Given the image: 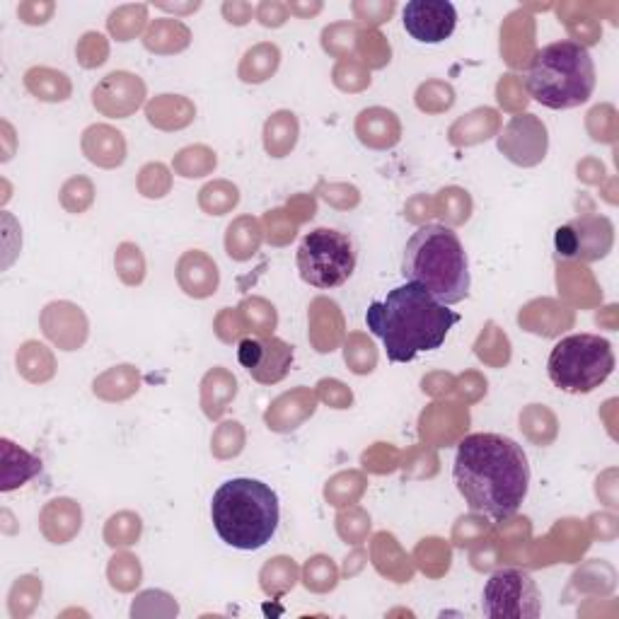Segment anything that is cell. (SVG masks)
Segmentation results:
<instances>
[{
  "label": "cell",
  "mask_w": 619,
  "mask_h": 619,
  "mask_svg": "<svg viewBox=\"0 0 619 619\" xmlns=\"http://www.w3.org/2000/svg\"><path fill=\"white\" fill-rule=\"evenodd\" d=\"M453 477L472 513L508 520L516 516L528 496V455L513 438L472 433L457 445Z\"/></svg>",
  "instance_id": "6da1fadb"
},
{
  "label": "cell",
  "mask_w": 619,
  "mask_h": 619,
  "mask_svg": "<svg viewBox=\"0 0 619 619\" xmlns=\"http://www.w3.org/2000/svg\"><path fill=\"white\" fill-rule=\"evenodd\" d=\"M460 312L438 303L416 283L392 288L385 300L370 303L366 325L383 339L387 361L409 363L424 351L441 349Z\"/></svg>",
  "instance_id": "7a4b0ae2"
},
{
  "label": "cell",
  "mask_w": 619,
  "mask_h": 619,
  "mask_svg": "<svg viewBox=\"0 0 619 619\" xmlns=\"http://www.w3.org/2000/svg\"><path fill=\"white\" fill-rule=\"evenodd\" d=\"M402 276L443 305L462 303L472 288L467 252L448 225H421L409 237L402 257Z\"/></svg>",
  "instance_id": "3957f363"
},
{
  "label": "cell",
  "mask_w": 619,
  "mask_h": 619,
  "mask_svg": "<svg viewBox=\"0 0 619 619\" xmlns=\"http://www.w3.org/2000/svg\"><path fill=\"white\" fill-rule=\"evenodd\" d=\"M211 520L225 545L257 552L271 542L279 528V496L259 479H228L213 494Z\"/></svg>",
  "instance_id": "277c9868"
},
{
  "label": "cell",
  "mask_w": 619,
  "mask_h": 619,
  "mask_svg": "<svg viewBox=\"0 0 619 619\" xmlns=\"http://www.w3.org/2000/svg\"><path fill=\"white\" fill-rule=\"evenodd\" d=\"M595 63L588 49L578 42H554L532 56L525 88L530 97L547 109H574L593 97Z\"/></svg>",
  "instance_id": "5b68a950"
},
{
  "label": "cell",
  "mask_w": 619,
  "mask_h": 619,
  "mask_svg": "<svg viewBox=\"0 0 619 619\" xmlns=\"http://www.w3.org/2000/svg\"><path fill=\"white\" fill-rule=\"evenodd\" d=\"M615 370L612 344L598 334H571L552 349L547 373L554 387L569 395H588L598 390Z\"/></svg>",
  "instance_id": "8992f818"
},
{
  "label": "cell",
  "mask_w": 619,
  "mask_h": 619,
  "mask_svg": "<svg viewBox=\"0 0 619 619\" xmlns=\"http://www.w3.org/2000/svg\"><path fill=\"white\" fill-rule=\"evenodd\" d=\"M300 279L310 286L339 288L354 276L356 271V247L349 235L334 228H315L300 240L298 254Z\"/></svg>",
  "instance_id": "52a82bcc"
},
{
  "label": "cell",
  "mask_w": 619,
  "mask_h": 619,
  "mask_svg": "<svg viewBox=\"0 0 619 619\" xmlns=\"http://www.w3.org/2000/svg\"><path fill=\"white\" fill-rule=\"evenodd\" d=\"M482 610L491 619H535L542 612V598L528 571L501 569L489 578L482 595Z\"/></svg>",
  "instance_id": "ba28073f"
},
{
  "label": "cell",
  "mask_w": 619,
  "mask_h": 619,
  "mask_svg": "<svg viewBox=\"0 0 619 619\" xmlns=\"http://www.w3.org/2000/svg\"><path fill=\"white\" fill-rule=\"evenodd\" d=\"M612 240H615V228L605 216H581L561 225L554 235L559 257L578 259V262H598L607 257Z\"/></svg>",
  "instance_id": "9c48e42d"
},
{
  "label": "cell",
  "mask_w": 619,
  "mask_h": 619,
  "mask_svg": "<svg viewBox=\"0 0 619 619\" xmlns=\"http://www.w3.org/2000/svg\"><path fill=\"white\" fill-rule=\"evenodd\" d=\"M237 361L257 383L276 385L291 370L293 346L276 337H245L237 346Z\"/></svg>",
  "instance_id": "30bf717a"
},
{
  "label": "cell",
  "mask_w": 619,
  "mask_h": 619,
  "mask_svg": "<svg viewBox=\"0 0 619 619\" xmlns=\"http://www.w3.org/2000/svg\"><path fill=\"white\" fill-rule=\"evenodd\" d=\"M547 126L535 114H516L499 136V150L513 165L535 167L545 160Z\"/></svg>",
  "instance_id": "8fae6325"
},
{
  "label": "cell",
  "mask_w": 619,
  "mask_h": 619,
  "mask_svg": "<svg viewBox=\"0 0 619 619\" xmlns=\"http://www.w3.org/2000/svg\"><path fill=\"white\" fill-rule=\"evenodd\" d=\"M402 25L421 44H441L453 37L457 10L448 0H412L404 5Z\"/></svg>",
  "instance_id": "7c38bea8"
},
{
  "label": "cell",
  "mask_w": 619,
  "mask_h": 619,
  "mask_svg": "<svg viewBox=\"0 0 619 619\" xmlns=\"http://www.w3.org/2000/svg\"><path fill=\"white\" fill-rule=\"evenodd\" d=\"M146 100V83L138 75L114 71L92 90V104L104 117L129 119Z\"/></svg>",
  "instance_id": "4fadbf2b"
},
{
  "label": "cell",
  "mask_w": 619,
  "mask_h": 619,
  "mask_svg": "<svg viewBox=\"0 0 619 619\" xmlns=\"http://www.w3.org/2000/svg\"><path fill=\"white\" fill-rule=\"evenodd\" d=\"M44 334L63 351H75L88 339V320L73 303H51L42 312Z\"/></svg>",
  "instance_id": "5bb4252c"
},
{
  "label": "cell",
  "mask_w": 619,
  "mask_h": 619,
  "mask_svg": "<svg viewBox=\"0 0 619 619\" xmlns=\"http://www.w3.org/2000/svg\"><path fill=\"white\" fill-rule=\"evenodd\" d=\"M356 136L366 148L390 150L402 138V124H399L397 114L392 109L370 107L358 114Z\"/></svg>",
  "instance_id": "9a60e30c"
},
{
  "label": "cell",
  "mask_w": 619,
  "mask_h": 619,
  "mask_svg": "<svg viewBox=\"0 0 619 619\" xmlns=\"http://www.w3.org/2000/svg\"><path fill=\"white\" fill-rule=\"evenodd\" d=\"M83 153L92 165L114 170L126 160L124 133L109 124H95L83 133Z\"/></svg>",
  "instance_id": "2e32d148"
},
{
  "label": "cell",
  "mask_w": 619,
  "mask_h": 619,
  "mask_svg": "<svg viewBox=\"0 0 619 619\" xmlns=\"http://www.w3.org/2000/svg\"><path fill=\"white\" fill-rule=\"evenodd\" d=\"M177 279L187 295H192V298H208V295L218 291L221 274H218V266L211 257H206V254L199 250H192L179 259Z\"/></svg>",
  "instance_id": "e0dca14e"
},
{
  "label": "cell",
  "mask_w": 619,
  "mask_h": 619,
  "mask_svg": "<svg viewBox=\"0 0 619 619\" xmlns=\"http://www.w3.org/2000/svg\"><path fill=\"white\" fill-rule=\"evenodd\" d=\"M310 399H317L315 392L305 390V387H298V390L281 395L274 404H271L269 412L264 414L266 426H269L271 431H276V433L295 431V428L303 424V421L308 419V416L315 414L317 404H308V407H300V404L310 402Z\"/></svg>",
  "instance_id": "ac0fdd59"
},
{
  "label": "cell",
  "mask_w": 619,
  "mask_h": 619,
  "mask_svg": "<svg viewBox=\"0 0 619 619\" xmlns=\"http://www.w3.org/2000/svg\"><path fill=\"white\" fill-rule=\"evenodd\" d=\"M39 523H42L46 540H51L54 545H66V542H71L80 532L83 511H80L78 503L71 499H56L44 508Z\"/></svg>",
  "instance_id": "d6986e66"
},
{
  "label": "cell",
  "mask_w": 619,
  "mask_h": 619,
  "mask_svg": "<svg viewBox=\"0 0 619 619\" xmlns=\"http://www.w3.org/2000/svg\"><path fill=\"white\" fill-rule=\"evenodd\" d=\"M189 44H192V30L177 17H158L143 34V46L158 56L182 54Z\"/></svg>",
  "instance_id": "ffe728a7"
},
{
  "label": "cell",
  "mask_w": 619,
  "mask_h": 619,
  "mask_svg": "<svg viewBox=\"0 0 619 619\" xmlns=\"http://www.w3.org/2000/svg\"><path fill=\"white\" fill-rule=\"evenodd\" d=\"M148 124L160 131L187 129L196 117V107L182 95H160L153 97L146 107Z\"/></svg>",
  "instance_id": "44dd1931"
},
{
  "label": "cell",
  "mask_w": 619,
  "mask_h": 619,
  "mask_svg": "<svg viewBox=\"0 0 619 619\" xmlns=\"http://www.w3.org/2000/svg\"><path fill=\"white\" fill-rule=\"evenodd\" d=\"M499 131V112L489 107H479L474 112L457 119L450 129L453 146H474V143L489 141Z\"/></svg>",
  "instance_id": "7402d4cb"
},
{
  "label": "cell",
  "mask_w": 619,
  "mask_h": 619,
  "mask_svg": "<svg viewBox=\"0 0 619 619\" xmlns=\"http://www.w3.org/2000/svg\"><path fill=\"white\" fill-rule=\"evenodd\" d=\"M0 445H3V484H0V491L8 494V491L30 482L34 474L42 472V460L39 457L17 448L8 438H3Z\"/></svg>",
  "instance_id": "603a6c76"
},
{
  "label": "cell",
  "mask_w": 619,
  "mask_h": 619,
  "mask_svg": "<svg viewBox=\"0 0 619 619\" xmlns=\"http://www.w3.org/2000/svg\"><path fill=\"white\" fill-rule=\"evenodd\" d=\"M25 88L32 97H37L39 102H66L71 97L73 85L63 71L46 66H34L25 73Z\"/></svg>",
  "instance_id": "cb8c5ba5"
},
{
  "label": "cell",
  "mask_w": 619,
  "mask_h": 619,
  "mask_svg": "<svg viewBox=\"0 0 619 619\" xmlns=\"http://www.w3.org/2000/svg\"><path fill=\"white\" fill-rule=\"evenodd\" d=\"M237 395V380L225 368H213L201 383V404L208 419H221Z\"/></svg>",
  "instance_id": "d4e9b609"
},
{
  "label": "cell",
  "mask_w": 619,
  "mask_h": 619,
  "mask_svg": "<svg viewBox=\"0 0 619 619\" xmlns=\"http://www.w3.org/2000/svg\"><path fill=\"white\" fill-rule=\"evenodd\" d=\"M298 119L293 112H276L271 114L264 124V148L271 158H286L298 143Z\"/></svg>",
  "instance_id": "484cf974"
},
{
  "label": "cell",
  "mask_w": 619,
  "mask_h": 619,
  "mask_svg": "<svg viewBox=\"0 0 619 619\" xmlns=\"http://www.w3.org/2000/svg\"><path fill=\"white\" fill-rule=\"evenodd\" d=\"M259 245H262V228L254 218L245 216L237 218L235 223H230L228 235H225V250H228V257L235 259V262H247L257 254Z\"/></svg>",
  "instance_id": "4316f807"
},
{
  "label": "cell",
  "mask_w": 619,
  "mask_h": 619,
  "mask_svg": "<svg viewBox=\"0 0 619 619\" xmlns=\"http://www.w3.org/2000/svg\"><path fill=\"white\" fill-rule=\"evenodd\" d=\"M281 66V51L276 44H257L245 54L240 63V78L245 83H266Z\"/></svg>",
  "instance_id": "83f0119b"
},
{
  "label": "cell",
  "mask_w": 619,
  "mask_h": 619,
  "mask_svg": "<svg viewBox=\"0 0 619 619\" xmlns=\"http://www.w3.org/2000/svg\"><path fill=\"white\" fill-rule=\"evenodd\" d=\"M259 581H262V590L266 595L281 598L288 590H293L295 581H298V566L291 557H274L264 564Z\"/></svg>",
  "instance_id": "f1b7e54d"
},
{
  "label": "cell",
  "mask_w": 619,
  "mask_h": 619,
  "mask_svg": "<svg viewBox=\"0 0 619 619\" xmlns=\"http://www.w3.org/2000/svg\"><path fill=\"white\" fill-rule=\"evenodd\" d=\"M133 392H138V373L131 366H117L95 380V395L107 402H119Z\"/></svg>",
  "instance_id": "f546056e"
},
{
  "label": "cell",
  "mask_w": 619,
  "mask_h": 619,
  "mask_svg": "<svg viewBox=\"0 0 619 619\" xmlns=\"http://www.w3.org/2000/svg\"><path fill=\"white\" fill-rule=\"evenodd\" d=\"M17 370L30 383H46L54 375V358L46 351V346L37 344V341H27L17 354Z\"/></svg>",
  "instance_id": "4dcf8cb0"
},
{
  "label": "cell",
  "mask_w": 619,
  "mask_h": 619,
  "mask_svg": "<svg viewBox=\"0 0 619 619\" xmlns=\"http://www.w3.org/2000/svg\"><path fill=\"white\" fill-rule=\"evenodd\" d=\"M148 22V5H121L109 15L107 27L117 42H131L143 32Z\"/></svg>",
  "instance_id": "1f68e13d"
},
{
  "label": "cell",
  "mask_w": 619,
  "mask_h": 619,
  "mask_svg": "<svg viewBox=\"0 0 619 619\" xmlns=\"http://www.w3.org/2000/svg\"><path fill=\"white\" fill-rule=\"evenodd\" d=\"M433 213L441 216L445 223L462 225L472 213L470 194H467L465 189H457V187L443 189V192H438V199L433 201Z\"/></svg>",
  "instance_id": "d6a6232c"
},
{
  "label": "cell",
  "mask_w": 619,
  "mask_h": 619,
  "mask_svg": "<svg viewBox=\"0 0 619 619\" xmlns=\"http://www.w3.org/2000/svg\"><path fill=\"white\" fill-rule=\"evenodd\" d=\"M303 583L312 593H329V590L337 588L339 583L337 564L325 557V554H317V557L308 559V564H305L303 569Z\"/></svg>",
  "instance_id": "836d02e7"
},
{
  "label": "cell",
  "mask_w": 619,
  "mask_h": 619,
  "mask_svg": "<svg viewBox=\"0 0 619 619\" xmlns=\"http://www.w3.org/2000/svg\"><path fill=\"white\" fill-rule=\"evenodd\" d=\"M237 201H240V192L230 182H211L199 194V204L208 216H225L233 211Z\"/></svg>",
  "instance_id": "e575fe53"
},
{
  "label": "cell",
  "mask_w": 619,
  "mask_h": 619,
  "mask_svg": "<svg viewBox=\"0 0 619 619\" xmlns=\"http://www.w3.org/2000/svg\"><path fill=\"white\" fill-rule=\"evenodd\" d=\"M363 489H366V479H363V474L341 472L332 479V482H327L325 499L337 508L354 506V503L358 501V496L363 494Z\"/></svg>",
  "instance_id": "d590c367"
},
{
  "label": "cell",
  "mask_w": 619,
  "mask_h": 619,
  "mask_svg": "<svg viewBox=\"0 0 619 619\" xmlns=\"http://www.w3.org/2000/svg\"><path fill=\"white\" fill-rule=\"evenodd\" d=\"M216 153L206 146H192L179 150V155L175 158V170L182 177L196 179V177H206L208 172L216 170Z\"/></svg>",
  "instance_id": "8d00e7d4"
},
{
  "label": "cell",
  "mask_w": 619,
  "mask_h": 619,
  "mask_svg": "<svg viewBox=\"0 0 619 619\" xmlns=\"http://www.w3.org/2000/svg\"><path fill=\"white\" fill-rule=\"evenodd\" d=\"M237 310H240L245 325L252 327V332H257L259 337H271V332L276 329L274 305H269L262 298H247L242 300V305Z\"/></svg>",
  "instance_id": "74e56055"
},
{
  "label": "cell",
  "mask_w": 619,
  "mask_h": 619,
  "mask_svg": "<svg viewBox=\"0 0 619 619\" xmlns=\"http://www.w3.org/2000/svg\"><path fill=\"white\" fill-rule=\"evenodd\" d=\"M114 266H117L119 279L126 283V286H141L143 279H146V259H143L141 250L131 242H124V245L117 247V257H114Z\"/></svg>",
  "instance_id": "f35d334b"
},
{
  "label": "cell",
  "mask_w": 619,
  "mask_h": 619,
  "mask_svg": "<svg viewBox=\"0 0 619 619\" xmlns=\"http://www.w3.org/2000/svg\"><path fill=\"white\" fill-rule=\"evenodd\" d=\"M109 583H112V588L121 590V593H129V590L138 588V583H141V564H138V559L133 557V554L121 552L109 561V569H107Z\"/></svg>",
  "instance_id": "ab89813d"
},
{
  "label": "cell",
  "mask_w": 619,
  "mask_h": 619,
  "mask_svg": "<svg viewBox=\"0 0 619 619\" xmlns=\"http://www.w3.org/2000/svg\"><path fill=\"white\" fill-rule=\"evenodd\" d=\"M143 523L141 518L133 516V513H119V516L109 518L107 528H104V540L109 547H129L141 537Z\"/></svg>",
  "instance_id": "60d3db41"
},
{
  "label": "cell",
  "mask_w": 619,
  "mask_h": 619,
  "mask_svg": "<svg viewBox=\"0 0 619 619\" xmlns=\"http://www.w3.org/2000/svg\"><path fill=\"white\" fill-rule=\"evenodd\" d=\"M358 44V27L354 22H339V25L325 27L322 32V46H325L327 54L337 56V59H346L349 54H354Z\"/></svg>",
  "instance_id": "b9f144b4"
},
{
  "label": "cell",
  "mask_w": 619,
  "mask_h": 619,
  "mask_svg": "<svg viewBox=\"0 0 619 619\" xmlns=\"http://www.w3.org/2000/svg\"><path fill=\"white\" fill-rule=\"evenodd\" d=\"M344 358L356 375H366L375 370V363H378V351H375L373 341L363 337V334H351V339L346 341Z\"/></svg>",
  "instance_id": "7bdbcfd3"
},
{
  "label": "cell",
  "mask_w": 619,
  "mask_h": 619,
  "mask_svg": "<svg viewBox=\"0 0 619 619\" xmlns=\"http://www.w3.org/2000/svg\"><path fill=\"white\" fill-rule=\"evenodd\" d=\"M92 199H95V187L88 177H73L63 184L61 206L68 213H83L92 206Z\"/></svg>",
  "instance_id": "ee69618b"
},
{
  "label": "cell",
  "mask_w": 619,
  "mask_h": 619,
  "mask_svg": "<svg viewBox=\"0 0 619 619\" xmlns=\"http://www.w3.org/2000/svg\"><path fill=\"white\" fill-rule=\"evenodd\" d=\"M170 170L163 163H150L138 175V189L146 199H163L170 192Z\"/></svg>",
  "instance_id": "f6af8a7d"
},
{
  "label": "cell",
  "mask_w": 619,
  "mask_h": 619,
  "mask_svg": "<svg viewBox=\"0 0 619 619\" xmlns=\"http://www.w3.org/2000/svg\"><path fill=\"white\" fill-rule=\"evenodd\" d=\"M75 54H78V61L83 68H97L107 61L109 44L100 32H88L83 34V39L75 46Z\"/></svg>",
  "instance_id": "bcb514c9"
},
{
  "label": "cell",
  "mask_w": 619,
  "mask_h": 619,
  "mask_svg": "<svg viewBox=\"0 0 619 619\" xmlns=\"http://www.w3.org/2000/svg\"><path fill=\"white\" fill-rule=\"evenodd\" d=\"M433 102H438V112H445V109H450L455 104V92L450 85L445 83H426L421 85L419 92H416V104H419L421 112H431L433 114Z\"/></svg>",
  "instance_id": "7dc6e473"
},
{
  "label": "cell",
  "mask_w": 619,
  "mask_h": 619,
  "mask_svg": "<svg viewBox=\"0 0 619 619\" xmlns=\"http://www.w3.org/2000/svg\"><path fill=\"white\" fill-rule=\"evenodd\" d=\"M337 530L341 540L351 542V545H361L370 530V518L361 511V508H354V511L341 513L337 518Z\"/></svg>",
  "instance_id": "c3c4849f"
},
{
  "label": "cell",
  "mask_w": 619,
  "mask_h": 619,
  "mask_svg": "<svg viewBox=\"0 0 619 619\" xmlns=\"http://www.w3.org/2000/svg\"><path fill=\"white\" fill-rule=\"evenodd\" d=\"M242 443H245V433L237 421H228L218 428V433L213 436V453L218 457H235L242 450Z\"/></svg>",
  "instance_id": "681fc988"
},
{
  "label": "cell",
  "mask_w": 619,
  "mask_h": 619,
  "mask_svg": "<svg viewBox=\"0 0 619 619\" xmlns=\"http://www.w3.org/2000/svg\"><path fill=\"white\" fill-rule=\"evenodd\" d=\"M356 49H361V54L366 56V59H363V61H366L368 66L383 68L385 63H390V44L385 42L383 34L368 30V42H366V39L358 37Z\"/></svg>",
  "instance_id": "f907efd6"
},
{
  "label": "cell",
  "mask_w": 619,
  "mask_h": 619,
  "mask_svg": "<svg viewBox=\"0 0 619 619\" xmlns=\"http://www.w3.org/2000/svg\"><path fill=\"white\" fill-rule=\"evenodd\" d=\"M264 223H266V228H269L266 240L274 242V245H286L288 240H293L295 225L291 221H286V211H281V208L266 213Z\"/></svg>",
  "instance_id": "816d5d0a"
},
{
  "label": "cell",
  "mask_w": 619,
  "mask_h": 619,
  "mask_svg": "<svg viewBox=\"0 0 619 619\" xmlns=\"http://www.w3.org/2000/svg\"><path fill=\"white\" fill-rule=\"evenodd\" d=\"M395 10H397V5L392 3V0L390 3H354L356 17L368 27L383 25V22L390 20Z\"/></svg>",
  "instance_id": "f5cc1de1"
},
{
  "label": "cell",
  "mask_w": 619,
  "mask_h": 619,
  "mask_svg": "<svg viewBox=\"0 0 619 619\" xmlns=\"http://www.w3.org/2000/svg\"><path fill=\"white\" fill-rule=\"evenodd\" d=\"M317 387H320L322 402H327L332 409H349L351 402H354L349 387L339 383V380H322Z\"/></svg>",
  "instance_id": "db71d44e"
},
{
  "label": "cell",
  "mask_w": 619,
  "mask_h": 619,
  "mask_svg": "<svg viewBox=\"0 0 619 619\" xmlns=\"http://www.w3.org/2000/svg\"><path fill=\"white\" fill-rule=\"evenodd\" d=\"M51 13H54V5L51 3H46V5L22 3L20 8H17V15H20V20L25 22V25H46Z\"/></svg>",
  "instance_id": "11a10c76"
},
{
  "label": "cell",
  "mask_w": 619,
  "mask_h": 619,
  "mask_svg": "<svg viewBox=\"0 0 619 619\" xmlns=\"http://www.w3.org/2000/svg\"><path fill=\"white\" fill-rule=\"evenodd\" d=\"M257 17L264 27H281L288 20V5L281 3H262L257 8Z\"/></svg>",
  "instance_id": "9f6ffc18"
},
{
  "label": "cell",
  "mask_w": 619,
  "mask_h": 619,
  "mask_svg": "<svg viewBox=\"0 0 619 619\" xmlns=\"http://www.w3.org/2000/svg\"><path fill=\"white\" fill-rule=\"evenodd\" d=\"M223 15L225 20L230 22V25H247V22L252 20V5L250 3H237V0H233V3H225L223 5Z\"/></svg>",
  "instance_id": "6f0895ef"
}]
</instances>
